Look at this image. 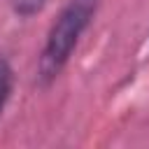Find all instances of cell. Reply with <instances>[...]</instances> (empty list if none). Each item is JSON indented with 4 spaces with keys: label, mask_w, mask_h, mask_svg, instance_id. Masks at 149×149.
Here are the masks:
<instances>
[{
    "label": "cell",
    "mask_w": 149,
    "mask_h": 149,
    "mask_svg": "<svg viewBox=\"0 0 149 149\" xmlns=\"http://www.w3.org/2000/svg\"><path fill=\"white\" fill-rule=\"evenodd\" d=\"M95 5L98 0H70L51 23L37 61V81L42 86H49L68 65L79 37L95 14Z\"/></svg>",
    "instance_id": "obj_1"
},
{
    "label": "cell",
    "mask_w": 149,
    "mask_h": 149,
    "mask_svg": "<svg viewBox=\"0 0 149 149\" xmlns=\"http://www.w3.org/2000/svg\"><path fill=\"white\" fill-rule=\"evenodd\" d=\"M12 86H14V70L5 58H0V114L12 95Z\"/></svg>",
    "instance_id": "obj_2"
},
{
    "label": "cell",
    "mask_w": 149,
    "mask_h": 149,
    "mask_svg": "<svg viewBox=\"0 0 149 149\" xmlns=\"http://www.w3.org/2000/svg\"><path fill=\"white\" fill-rule=\"evenodd\" d=\"M14 14L19 16H33L37 12H42V7L47 5V0H9Z\"/></svg>",
    "instance_id": "obj_3"
}]
</instances>
